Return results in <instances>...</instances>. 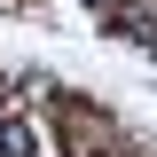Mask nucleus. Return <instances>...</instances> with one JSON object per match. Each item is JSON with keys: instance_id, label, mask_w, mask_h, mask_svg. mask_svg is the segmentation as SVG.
<instances>
[{"instance_id": "obj_1", "label": "nucleus", "mask_w": 157, "mask_h": 157, "mask_svg": "<svg viewBox=\"0 0 157 157\" xmlns=\"http://www.w3.org/2000/svg\"><path fill=\"white\" fill-rule=\"evenodd\" d=\"M0 157H39V141H32V126H0Z\"/></svg>"}]
</instances>
